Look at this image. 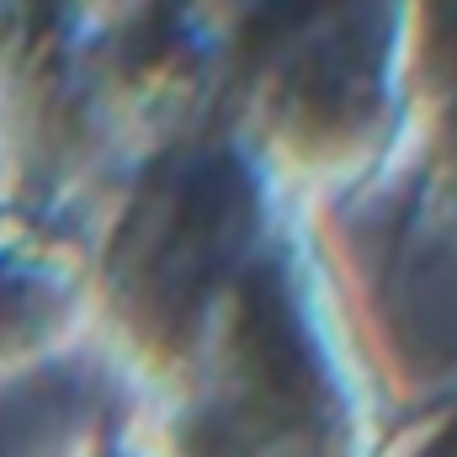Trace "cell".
Wrapping results in <instances>:
<instances>
[{"label":"cell","mask_w":457,"mask_h":457,"mask_svg":"<svg viewBox=\"0 0 457 457\" xmlns=\"http://www.w3.org/2000/svg\"><path fill=\"white\" fill-rule=\"evenodd\" d=\"M245 351L277 394L287 399L314 394V345L287 287L271 271H255L245 287Z\"/></svg>","instance_id":"1"},{"label":"cell","mask_w":457,"mask_h":457,"mask_svg":"<svg viewBox=\"0 0 457 457\" xmlns=\"http://www.w3.org/2000/svg\"><path fill=\"white\" fill-rule=\"evenodd\" d=\"M431 457H457V420H453V431L436 442V453H431Z\"/></svg>","instance_id":"2"}]
</instances>
